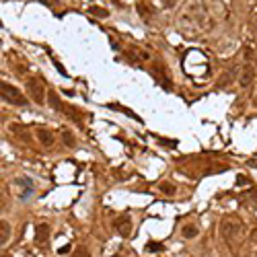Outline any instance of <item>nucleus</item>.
Instances as JSON below:
<instances>
[{"label": "nucleus", "mask_w": 257, "mask_h": 257, "mask_svg": "<svg viewBox=\"0 0 257 257\" xmlns=\"http://www.w3.org/2000/svg\"><path fill=\"white\" fill-rule=\"evenodd\" d=\"M50 226L48 224H37L35 226V243H39V245H42V243H46L48 239H50Z\"/></svg>", "instance_id": "1a4fd4ad"}, {"label": "nucleus", "mask_w": 257, "mask_h": 257, "mask_svg": "<svg viewBox=\"0 0 257 257\" xmlns=\"http://www.w3.org/2000/svg\"><path fill=\"white\" fill-rule=\"evenodd\" d=\"M136 8H138V12H140V19L144 21V23H148V21H151V15H153V10L151 8H148L144 2H138L136 4Z\"/></svg>", "instance_id": "f8f14e48"}, {"label": "nucleus", "mask_w": 257, "mask_h": 257, "mask_svg": "<svg viewBox=\"0 0 257 257\" xmlns=\"http://www.w3.org/2000/svg\"><path fill=\"white\" fill-rule=\"evenodd\" d=\"M253 78H255L253 64H245V66L241 68V74H239V87H241V89H247V87L253 83Z\"/></svg>", "instance_id": "20e7f679"}, {"label": "nucleus", "mask_w": 257, "mask_h": 257, "mask_svg": "<svg viewBox=\"0 0 257 257\" xmlns=\"http://www.w3.org/2000/svg\"><path fill=\"white\" fill-rule=\"evenodd\" d=\"M158 187H160V192H163V194H167V196H175V194H177V187H175L173 183H167V181H163V183H160Z\"/></svg>", "instance_id": "dca6fc26"}, {"label": "nucleus", "mask_w": 257, "mask_h": 257, "mask_svg": "<svg viewBox=\"0 0 257 257\" xmlns=\"http://www.w3.org/2000/svg\"><path fill=\"white\" fill-rule=\"evenodd\" d=\"M239 233H241V222H239L237 218L228 216V218L222 220V224H220V235H222V239L228 243V245H231V243H235V239L239 237Z\"/></svg>", "instance_id": "f03ea898"}, {"label": "nucleus", "mask_w": 257, "mask_h": 257, "mask_svg": "<svg viewBox=\"0 0 257 257\" xmlns=\"http://www.w3.org/2000/svg\"><path fill=\"white\" fill-rule=\"evenodd\" d=\"M181 235H183L185 239H196V237L200 235V231H198V228H196L194 224H187V226L181 228Z\"/></svg>", "instance_id": "ddd939ff"}, {"label": "nucleus", "mask_w": 257, "mask_h": 257, "mask_svg": "<svg viewBox=\"0 0 257 257\" xmlns=\"http://www.w3.org/2000/svg\"><path fill=\"white\" fill-rule=\"evenodd\" d=\"M0 95H2V99H4L6 103L17 105V107H25L27 103H29V101H27V97H25V95H23L17 87L4 83V80H2V85H0Z\"/></svg>", "instance_id": "f257e3e1"}, {"label": "nucleus", "mask_w": 257, "mask_h": 257, "mask_svg": "<svg viewBox=\"0 0 257 257\" xmlns=\"http://www.w3.org/2000/svg\"><path fill=\"white\" fill-rule=\"evenodd\" d=\"M146 251H163V245H160V243H148Z\"/></svg>", "instance_id": "a211bd4d"}, {"label": "nucleus", "mask_w": 257, "mask_h": 257, "mask_svg": "<svg viewBox=\"0 0 257 257\" xmlns=\"http://www.w3.org/2000/svg\"><path fill=\"white\" fill-rule=\"evenodd\" d=\"M48 105L51 107L53 111H66V105L58 97V93H53V91H48Z\"/></svg>", "instance_id": "6e6552de"}, {"label": "nucleus", "mask_w": 257, "mask_h": 257, "mask_svg": "<svg viewBox=\"0 0 257 257\" xmlns=\"http://www.w3.org/2000/svg\"><path fill=\"white\" fill-rule=\"evenodd\" d=\"M153 76L158 80L160 85H163L165 89H169L171 91V78H169V74H167V70H165V66L163 64H153Z\"/></svg>", "instance_id": "423d86ee"}, {"label": "nucleus", "mask_w": 257, "mask_h": 257, "mask_svg": "<svg viewBox=\"0 0 257 257\" xmlns=\"http://www.w3.org/2000/svg\"><path fill=\"white\" fill-rule=\"evenodd\" d=\"M27 95H29L37 105H44L48 101V93H46L44 83L39 78H29V80H27Z\"/></svg>", "instance_id": "7ed1b4c3"}, {"label": "nucleus", "mask_w": 257, "mask_h": 257, "mask_svg": "<svg viewBox=\"0 0 257 257\" xmlns=\"http://www.w3.org/2000/svg\"><path fill=\"white\" fill-rule=\"evenodd\" d=\"M255 58H257V50L251 46H245V50H243V60H245V64H253Z\"/></svg>", "instance_id": "9b49d317"}, {"label": "nucleus", "mask_w": 257, "mask_h": 257, "mask_svg": "<svg viewBox=\"0 0 257 257\" xmlns=\"http://www.w3.org/2000/svg\"><path fill=\"white\" fill-rule=\"evenodd\" d=\"M62 140H64V144L68 148H72L76 144V138H74V134L70 130H62Z\"/></svg>", "instance_id": "4468645a"}, {"label": "nucleus", "mask_w": 257, "mask_h": 257, "mask_svg": "<svg viewBox=\"0 0 257 257\" xmlns=\"http://www.w3.org/2000/svg\"><path fill=\"white\" fill-rule=\"evenodd\" d=\"M89 12L95 17H99V19H107L109 17V10L107 8H101V6H89Z\"/></svg>", "instance_id": "2eb2a0df"}, {"label": "nucleus", "mask_w": 257, "mask_h": 257, "mask_svg": "<svg viewBox=\"0 0 257 257\" xmlns=\"http://www.w3.org/2000/svg\"><path fill=\"white\" fill-rule=\"evenodd\" d=\"M35 134H37V140L42 142V146H46V148H51L53 142H56V138H53V132L48 130V128H37Z\"/></svg>", "instance_id": "0eeeda50"}, {"label": "nucleus", "mask_w": 257, "mask_h": 257, "mask_svg": "<svg viewBox=\"0 0 257 257\" xmlns=\"http://www.w3.org/2000/svg\"><path fill=\"white\" fill-rule=\"evenodd\" d=\"M10 239V224L8 222H0V245H6Z\"/></svg>", "instance_id": "9d476101"}, {"label": "nucleus", "mask_w": 257, "mask_h": 257, "mask_svg": "<svg viewBox=\"0 0 257 257\" xmlns=\"http://www.w3.org/2000/svg\"><path fill=\"white\" fill-rule=\"evenodd\" d=\"M115 228H117L119 237L128 239V237L132 235V220H130V216H128V214H121L119 218L115 220Z\"/></svg>", "instance_id": "39448f33"}, {"label": "nucleus", "mask_w": 257, "mask_h": 257, "mask_svg": "<svg viewBox=\"0 0 257 257\" xmlns=\"http://www.w3.org/2000/svg\"><path fill=\"white\" fill-rule=\"evenodd\" d=\"M163 4H165V6H169V8H173L175 4H177V0H163Z\"/></svg>", "instance_id": "6ab92c4d"}, {"label": "nucleus", "mask_w": 257, "mask_h": 257, "mask_svg": "<svg viewBox=\"0 0 257 257\" xmlns=\"http://www.w3.org/2000/svg\"><path fill=\"white\" fill-rule=\"evenodd\" d=\"M253 33H255V35H257V17H255V19H253Z\"/></svg>", "instance_id": "aec40b11"}, {"label": "nucleus", "mask_w": 257, "mask_h": 257, "mask_svg": "<svg viewBox=\"0 0 257 257\" xmlns=\"http://www.w3.org/2000/svg\"><path fill=\"white\" fill-rule=\"evenodd\" d=\"M72 257H93V255H91L85 247H78V249L74 251V255H72Z\"/></svg>", "instance_id": "f3484780"}]
</instances>
